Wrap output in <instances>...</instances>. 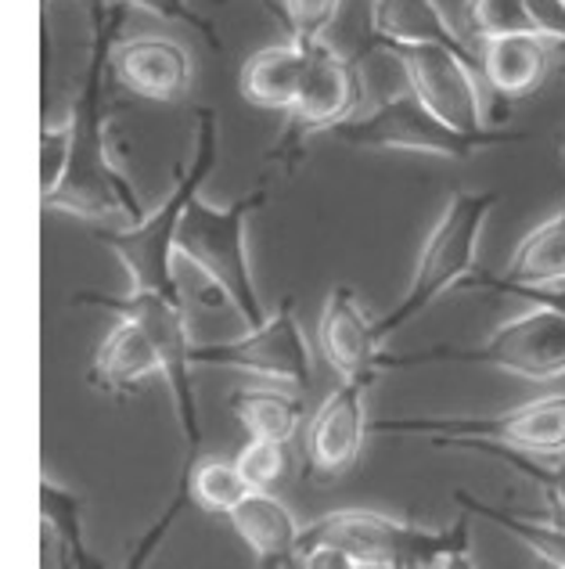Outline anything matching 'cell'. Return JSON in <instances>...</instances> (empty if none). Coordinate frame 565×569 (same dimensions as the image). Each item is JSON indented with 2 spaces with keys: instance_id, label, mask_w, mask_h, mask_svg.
<instances>
[{
  "instance_id": "obj_1",
  "label": "cell",
  "mask_w": 565,
  "mask_h": 569,
  "mask_svg": "<svg viewBox=\"0 0 565 569\" xmlns=\"http://www.w3.org/2000/svg\"><path fill=\"white\" fill-rule=\"evenodd\" d=\"M105 33L98 37V48L87 69V80L77 94V141H72V159L48 199H40L48 213H69L94 228H123L138 223L148 209L141 206L138 191L127 181V173L115 167L109 123L101 112V66H105Z\"/></svg>"
},
{
  "instance_id": "obj_2",
  "label": "cell",
  "mask_w": 565,
  "mask_h": 569,
  "mask_svg": "<svg viewBox=\"0 0 565 569\" xmlns=\"http://www.w3.org/2000/svg\"><path fill=\"white\" fill-rule=\"evenodd\" d=\"M220 152V127L216 112H199V133L195 152L184 170H176L173 188L162 194L155 209L138 223H123V228H94L98 242L112 249V257L127 267L130 289H152L167 296H181V278H176V231L188 213V206L199 199L202 184L210 181Z\"/></svg>"
},
{
  "instance_id": "obj_3",
  "label": "cell",
  "mask_w": 565,
  "mask_h": 569,
  "mask_svg": "<svg viewBox=\"0 0 565 569\" xmlns=\"http://www.w3.org/2000/svg\"><path fill=\"white\" fill-rule=\"evenodd\" d=\"M329 541L346 548L356 569H447L472 566V533L468 519L443 530H428L418 522L371 512V508H335L314 522H306L300 545Z\"/></svg>"
},
{
  "instance_id": "obj_4",
  "label": "cell",
  "mask_w": 565,
  "mask_h": 569,
  "mask_svg": "<svg viewBox=\"0 0 565 569\" xmlns=\"http://www.w3.org/2000/svg\"><path fill=\"white\" fill-rule=\"evenodd\" d=\"M371 437L425 440L447 451L480 455L486 447L529 455H565V393H547L537 400L490 415H404L371 422Z\"/></svg>"
},
{
  "instance_id": "obj_5",
  "label": "cell",
  "mask_w": 565,
  "mask_h": 569,
  "mask_svg": "<svg viewBox=\"0 0 565 569\" xmlns=\"http://www.w3.org/2000/svg\"><path fill=\"white\" fill-rule=\"evenodd\" d=\"M497 199H501L497 191H454L451 194L418 252L411 289L385 318L375 321L382 342L393 339L400 328L411 325L418 313H425L436 299H443L454 289H468L475 278V260H480L486 220L494 213Z\"/></svg>"
},
{
  "instance_id": "obj_6",
  "label": "cell",
  "mask_w": 565,
  "mask_h": 569,
  "mask_svg": "<svg viewBox=\"0 0 565 569\" xmlns=\"http://www.w3.org/2000/svg\"><path fill=\"white\" fill-rule=\"evenodd\" d=\"M263 199L266 188L249 191L245 199H234L228 206L195 199L181 220V231H176V260L191 263L199 274L210 278L245 328L266 321L249 257V220Z\"/></svg>"
},
{
  "instance_id": "obj_7",
  "label": "cell",
  "mask_w": 565,
  "mask_h": 569,
  "mask_svg": "<svg viewBox=\"0 0 565 569\" xmlns=\"http://www.w3.org/2000/svg\"><path fill=\"white\" fill-rule=\"evenodd\" d=\"M329 133L342 144L371 148V152H418L451 162H468L475 152H486V148L526 141V133L501 130V127L490 133L457 130L428 109L411 87H400V91L385 94L367 112H353L350 119L335 123Z\"/></svg>"
},
{
  "instance_id": "obj_8",
  "label": "cell",
  "mask_w": 565,
  "mask_h": 569,
  "mask_svg": "<svg viewBox=\"0 0 565 569\" xmlns=\"http://www.w3.org/2000/svg\"><path fill=\"white\" fill-rule=\"evenodd\" d=\"M422 365H483L526 382H558L565 379V313L547 303H529L475 347H433L407 357L382 353V371Z\"/></svg>"
},
{
  "instance_id": "obj_9",
  "label": "cell",
  "mask_w": 565,
  "mask_h": 569,
  "mask_svg": "<svg viewBox=\"0 0 565 569\" xmlns=\"http://www.w3.org/2000/svg\"><path fill=\"white\" fill-rule=\"evenodd\" d=\"M72 307L112 310L115 318L138 321L144 332L152 336L155 350L162 357V382H167V389H170L176 429H181V440L188 447L184 451V469H188L202 451V418H199L195 386H191V368H195L191 350H195V342H191V336H188L184 299L167 296V292H152V289H130L127 296L77 292L72 296Z\"/></svg>"
},
{
  "instance_id": "obj_10",
  "label": "cell",
  "mask_w": 565,
  "mask_h": 569,
  "mask_svg": "<svg viewBox=\"0 0 565 569\" xmlns=\"http://www.w3.org/2000/svg\"><path fill=\"white\" fill-rule=\"evenodd\" d=\"M195 368H231L281 386L306 389L314 382V353L303 336L295 299H281L266 321L249 325L242 336L224 342H195L191 350Z\"/></svg>"
},
{
  "instance_id": "obj_11",
  "label": "cell",
  "mask_w": 565,
  "mask_h": 569,
  "mask_svg": "<svg viewBox=\"0 0 565 569\" xmlns=\"http://www.w3.org/2000/svg\"><path fill=\"white\" fill-rule=\"evenodd\" d=\"M382 43V40H379ZM404 66L407 87L418 94L440 119L465 133H490L497 130L486 119V104L480 91V62L443 43H390Z\"/></svg>"
},
{
  "instance_id": "obj_12",
  "label": "cell",
  "mask_w": 565,
  "mask_h": 569,
  "mask_svg": "<svg viewBox=\"0 0 565 569\" xmlns=\"http://www.w3.org/2000/svg\"><path fill=\"white\" fill-rule=\"evenodd\" d=\"M375 379H342L310 418L306 429V476L339 479L356 466L371 437L367 422V389Z\"/></svg>"
},
{
  "instance_id": "obj_13",
  "label": "cell",
  "mask_w": 565,
  "mask_h": 569,
  "mask_svg": "<svg viewBox=\"0 0 565 569\" xmlns=\"http://www.w3.org/2000/svg\"><path fill=\"white\" fill-rule=\"evenodd\" d=\"M112 72L119 87H127L133 98L173 104L184 101L195 83V62L191 51L173 37H130L112 51Z\"/></svg>"
},
{
  "instance_id": "obj_14",
  "label": "cell",
  "mask_w": 565,
  "mask_h": 569,
  "mask_svg": "<svg viewBox=\"0 0 565 569\" xmlns=\"http://www.w3.org/2000/svg\"><path fill=\"white\" fill-rule=\"evenodd\" d=\"M321 353L342 379H379L385 342L379 339L375 321L367 318L361 292L353 284H332L321 310Z\"/></svg>"
},
{
  "instance_id": "obj_15",
  "label": "cell",
  "mask_w": 565,
  "mask_h": 569,
  "mask_svg": "<svg viewBox=\"0 0 565 569\" xmlns=\"http://www.w3.org/2000/svg\"><path fill=\"white\" fill-rule=\"evenodd\" d=\"M356 94H361V69L346 62L324 37L310 43L303 94L292 109L300 133H329L335 123L350 119L356 112Z\"/></svg>"
},
{
  "instance_id": "obj_16",
  "label": "cell",
  "mask_w": 565,
  "mask_h": 569,
  "mask_svg": "<svg viewBox=\"0 0 565 569\" xmlns=\"http://www.w3.org/2000/svg\"><path fill=\"white\" fill-rule=\"evenodd\" d=\"M555 62V43L537 29H515L480 40V72L486 87L504 101L529 98L547 80Z\"/></svg>"
},
{
  "instance_id": "obj_17",
  "label": "cell",
  "mask_w": 565,
  "mask_h": 569,
  "mask_svg": "<svg viewBox=\"0 0 565 569\" xmlns=\"http://www.w3.org/2000/svg\"><path fill=\"white\" fill-rule=\"evenodd\" d=\"M152 379H162V357L155 350L152 336H148L138 321L119 318V325L98 347L94 365L87 371V382H91V389L101 397L130 400Z\"/></svg>"
},
{
  "instance_id": "obj_18",
  "label": "cell",
  "mask_w": 565,
  "mask_h": 569,
  "mask_svg": "<svg viewBox=\"0 0 565 569\" xmlns=\"http://www.w3.org/2000/svg\"><path fill=\"white\" fill-rule=\"evenodd\" d=\"M533 284H565V199L552 217L529 228L512 249L501 278H472L468 289L504 292V289H533Z\"/></svg>"
},
{
  "instance_id": "obj_19",
  "label": "cell",
  "mask_w": 565,
  "mask_h": 569,
  "mask_svg": "<svg viewBox=\"0 0 565 569\" xmlns=\"http://www.w3.org/2000/svg\"><path fill=\"white\" fill-rule=\"evenodd\" d=\"M231 530L242 537V545L252 551L256 566H278L295 559L300 548L303 522L295 519V512L271 490H249L238 508L228 516Z\"/></svg>"
},
{
  "instance_id": "obj_20",
  "label": "cell",
  "mask_w": 565,
  "mask_h": 569,
  "mask_svg": "<svg viewBox=\"0 0 565 569\" xmlns=\"http://www.w3.org/2000/svg\"><path fill=\"white\" fill-rule=\"evenodd\" d=\"M306 66H310V43L300 40H285V43H271L249 58L242 66V98L249 104L266 112H292L295 101L303 94V80H306Z\"/></svg>"
},
{
  "instance_id": "obj_21",
  "label": "cell",
  "mask_w": 565,
  "mask_h": 569,
  "mask_svg": "<svg viewBox=\"0 0 565 569\" xmlns=\"http://www.w3.org/2000/svg\"><path fill=\"white\" fill-rule=\"evenodd\" d=\"M371 29L382 43H443V48H454L480 62V48H472L468 37H461L440 0H375Z\"/></svg>"
},
{
  "instance_id": "obj_22",
  "label": "cell",
  "mask_w": 565,
  "mask_h": 569,
  "mask_svg": "<svg viewBox=\"0 0 565 569\" xmlns=\"http://www.w3.org/2000/svg\"><path fill=\"white\" fill-rule=\"evenodd\" d=\"M40 566H98L83 541L80 498L51 472L40 476Z\"/></svg>"
},
{
  "instance_id": "obj_23",
  "label": "cell",
  "mask_w": 565,
  "mask_h": 569,
  "mask_svg": "<svg viewBox=\"0 0 565 569\" xmlns=\"http://www.w3.org/2000/svg\"><path fill=\"white\" fill-rule=\"evenodd\" d=\"M234 422L249 440H285L292 443L306 418V403L289 386H242L228 397Z\"/></svg>"
},
{
  "instance_id": "obj_24",
  "label": "cell",
  "mask_w": 565,
  "mask_h": 569,
  "mask_svg": "<svg viewBox=\"0 0 565 569\" xmlns=\"http://www.w3.org/2000/svg\"><path fill=\"white\" fill-rule=\"evenodd\" d=\"M454 505L465 516L494 522L497 530H504L508 537H515V541L523 545V548H529L544 566L565 569V522L558 516L552 522L529 519V516H518V512H508V508H497V505H490L483 498H475V493L461 490V487L454 490Z\"/></svg>"
},
{
  "instance_id": "obj_25",
  "label": "cell",
  "mask_w": 565,
  "mask_h": 569,
  "mask_svg": "<svg viewBox=\"0 0 565 569\" xmlns=\"http://www.w3.org/2000/svg\"><path fill=\"white\" fill-rule=\"evenodd\" d=\"M72 141H77V101L72 109H65L62 116H43L40 123V199L62 184V177L69 170V159H72Z\"/></svg>"
},
{
  "instance_id": "obj_26",
  "label": "cell",
  "mask_w": 565,
  "mask_h": 569,
  "mask_svg": "<svg viewBox=\"0 0 565 569\" xmlns=\"http://www.w3.org/2000/svg\"><path fill=\"white\" fill-rule=\"evenodd\" d=\"M494 461H504L515 472H523L547 490V498L555 505V516L565 522V458L562 455H529V451H501V447H486L480 451Z\"/></svg>"
},
{
  "instance_id": "obj_27",
  "label": "cell",
  "mask_w": 565,
  "mask_h": 569,
  "mask_svg": "<svg viewBox=\"0 0 565 569\" xmlns=\"http://www.w3.org/2000/svg\"><path fill=\"white\" fill-rule=\"evenodd\" d=\"M252 490H274L289 476V443L285 440H249L234 458Z\"/></svg>"
},
{
  "instance_id": "obj_28",
  "label": "cell",
  "mask_w": 565,
  "mask_h": 569,
  "mask_svg": "<svg viewBox=\"0 0 565 569\" xmlns=\"http://www.w3.org/2000/svg\"><path fill=\"white\" fill-rule=\"evenodd\" d=\"M465 19L475 40L494 33H515V29H533L526 0H468Z\"/></svg>"
},
{
  "instance_id": "obj_29",
  "label": "cell",
  "mask_w": 565,
  "mask_h": 569,
  "mask_svg": "<svg viewBox=\"0 0 565 569\" xmlns=\"http://www.w3.org/2000/svg\"><path fill=\"white\" fill-rule=\"evenodd\" d=\"M278 4L285 11L292 37L300 43H314L329 33L342 0H278Z\"/></svg>"
},
{
  "instance_id": "obj_30",
  "label": "cell",
  "mask_w": 565,
  "mask_h": 569,
  "mask_svg": "<svg viewBox=\"0 0 565 569\" xmlns=\"http://www.w3.org/2000/svg\"><path fill=\"white\" fill-rule=\"evenodd\" d=\"M497 296H523L526 303H547L565 313V284H533V289H504Z\"/></svg>"
},
{
  "instance_id": "obj_31",
  "label": "cell",
  "mask_w": 565,
  "mask_h": 569,
  "mask_svg": "<svg viewBox=\"0 0 565 569\" xmlns=\"http://www.w3.org/2000/svg\"><path fill=\"white\" fill-rule=\"evenodd\" d=\"M562 152H565V144H562Z\"/></svg>"
}]
</instances>
